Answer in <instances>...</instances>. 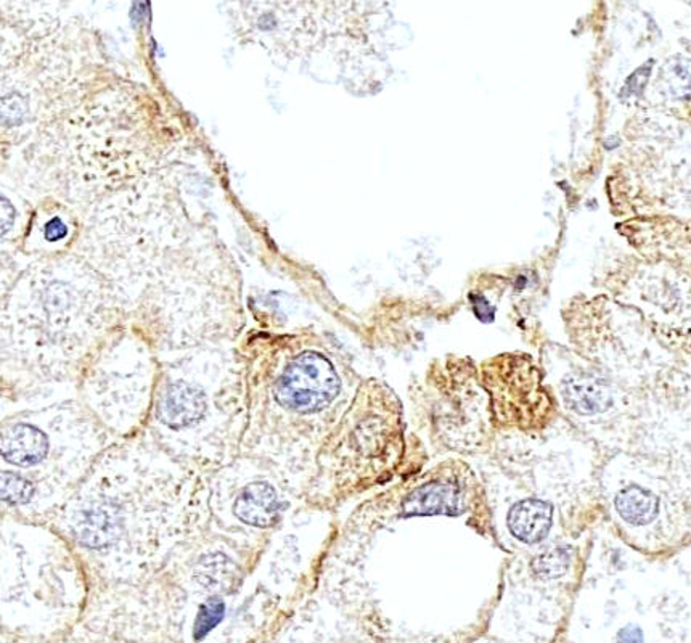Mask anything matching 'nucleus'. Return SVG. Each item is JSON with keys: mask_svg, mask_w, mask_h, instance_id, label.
Listing matches in <instances>:
<instances>
[{"mask_svg": "<svg viewBox=\"0 0 691 643\" xmlns=\"http://www.w3.org/2000/svg\"><path fill=\"white\" fill-rule=\"evenodd\" d=\"M402 420L398 399L386 393L376 402L355 404L341 425L340 440L333 453L341 460L338 470H351V484L378 480L388 471V465L398 461L402 447Z\"/></svg>", "mask_w": 691, "mask_h": 643, "instance_id": "f257e3e1", "label": "nucleus"}, {"mask_svg": "<svg viewBox=\"0 0 691 643\" xmlns=\"http://www.w3.org/2000/svg\"><path fill=\"white\" fill-rule=\"evenodd\" d=\"M504 374H485V389L491 395V419L497 425L516 430H542L555 413L549 393L540 386L532 365L512 362Z\"/></svg>", "mask_w": 691, "mask_h": 643, "instance_id": "f03ea898", "label": "nucleus"}, {"mask_svg": "<svg viewBox=\"0 0 691 643\" xmlns=\"http://www.w3.org/2000/svg\"><path fill=\"white\" fill-rule=\"evenodd\" d=\"M341 382L331 362L319 352L294 358L273 385V399L296 416H314L327 409L340 395Z\"/></svg>", "mask_w": 691, "mask_h": 643, "instance_id": "7ed1b4c3", "label": "nucleus"}, {"mask_svg": "<svg viewBox=\"0 0 691 643\" xmlns=\"http://www.w3.org/2000/svg\"><path fill=\"white\" fill-rule=\"evenodd\" d=\"M468 498L470 494L467 486L461 484L460 480L450 477L449 474H444L423 481L409 492L402 502L403 515H464L467 512Z\"/></svg>", "mask_w": 691, "mask_h": 643, "instance_id": "20e7f679", "label": "nucleus"}, {"mask_svg": "<svg viewBox=\"0 0 691 643\" xmlns=\"http://www.w3.org/2000/svg\"><path fill=\"white\" fill-rule=\"evenodd\" d=\"M210 401L204 389L186 379H176L164 386L156 402V417L167 430H190L203 422Z\"/></svg>", "mask_w": 691, "mask_h": 643, "instance_id": "39448f33", "label": "nucleus"}, {"mask_svg": "<svg viewBox=\"0 0 691 643\" xmlns=\"http://www.w3.org/2000/svg\"><path fill=\"white\" fill-rule=\"evenodd\" d=\"M49 437L37 426L15 423L3 429L2 457L13 467H37L49 456Z\"/></svg>", "mask_w": 691, "mask_h": 643, "instance_id": "423d86ee", "label": "nucleus"}, {"mask_svg": "<svg viewBox=\"0 0 691 643\" xmlns=\"http://www.w3.org/2000/svg\"><path fill=\"white\" fill-rule=\"evenodd\" d=\"M553 526V507L537 499H526L510 508L506 528L510 535L525 546H537L546 540Z\"/></svg>", "mask_w": 691, "mask_h": 643, "instance_id": "0eeeda50", "label": "nucleus"}, {"mask_svg": "<svg viewBox=\"0 0 691 643\" xmlns=\"http://www.w3.org/2000/svg\"><path fill=\"white\" fill-rule=\"evenodd\" d=\"M280 512V499L276 489L265 481L251 482L243 489L235 502V513L248 525L267 528L276 522Z\"/></svg>", "mask_w": 691, "mask_h": 643, "instance_id": "6e6552de", "label": "nucleus"}, {"mask_svg": "<svg viewBox=\"0 0 691 643\" xmlns=\"http://www.w3.org/2000/svg\"><path fill=\"white\" fill-rule=\"evenodd\" d=\"M564 398L571 410L583 417L600 416L612 406L611 389L594 376H583L567 383Z\"/></svg>", "mask_w": 691, "mask_h": 643, "instance_id": "1a4fd4ad", "label": "nucleus"}, {"mask_svg": "<svg viewBox=\"0 0 691 643\" xmlns=\"http://www.w3.org/2000/svg\"><path fill=\"white\" fill-rule=\"evenodd\" d=\"M571 563V550L567 547H553L532 560V571L539 580H559L566 573Z\"/></svg>", "mask_w": 691, "mask_h": 643, "instance_id": "9d476101", "label": "nucleus"}, {"mask_svg": "<svg viewBox=\"0 0 691 643\" xmlns=\"http://www.w3.org/2000/svg\"><path fill=\"white\" fill-rule=\"evenodd\" d=\"M36 495V486L33 484L26 478L20 477V475L2 474V499L5 504L13 505V507H20V505H30L34 501Z\"/></svg>", "mask_w": 691, "mask_h": 643, "instance_id": "9b49d317", "label": "nucleus"}, {"mask_svg": "<svg viewBox=\"0 0 691 643\" xmlns=\"http://www.w3.org/2000/svg\"><path fill=\"white\" fill-rule=\"evenodd\" d=\"M222 618H224V604L222 601L213 598L204 604L198 613L197 622H195V639L201 641L208 632L213 631Z\"/></svg>", "mask_w": 691, "mask_h": 643, "instance_id": "f8f14e48", "label": "nucleus"}, {"mask_svg": "<svg viewBox=\"0 0 691 643\" xmlns=\"http://www.w3.org/2000/svg\"><path fill=\"white\" fill-rule=\"evenodd\" d=\"M67 224L60 218H54L46 224V238L49 242H57L67 235Z\"/></svg>", "mask_w": 691, "mask_h": 643, "instance_id": "ddd939ff", "label": "nucleus"}, {"mask_svg": "<svg viewBox=\"0 0 691 643\" xmlns=\"http://www.w3.org/2000/svg\"><path fill=\"white\" fill-rule=\"evenodd\" d=\"M637 631H625L619 639V643H639Z\"/></svg>", "mask_w": 691, "mask_h": 643, "instance_id": "4468645a", "label": "nucleus"}]
</instances>
